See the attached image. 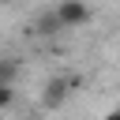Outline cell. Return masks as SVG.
<instances>
[{"mask_svg":"<svg viewBox=\"0 0 120 120\" xmlns=\"http://www.w3.org/2000/svg\"><path fill=\"white\" fill-rule=\"evenodd\" d=\"M52 15H56V22H60V26H82V22H90V8H86V4H79V0H64Z\"/></svg>","mask_w":120,"mask_h":120,"instance_id":"obj_1","label":"cell"},{"mask_svg":"<svg viewBox=\"0 0 120 120\" xmlns=\"http://www.w3.org/2000/svg\"><path fill=\"white\" fill-rule=\"evenodd\" d=\"M64 98H68V82H64V79H49V82H45V94H41V101H45L49 109H56Z\"/></svg>","mask_w":120,"mask_h":120,"instance_id":"obj_2","label":"cell"},{"mask_svg":"<svg viewBox=\"0 0 120 120\" xmlns=\"http://www.w3.org/2000/svg\"><path fill=\"white\" fill-rule=\"evenodd\" d=\"M11 101H15V90L11 86H0V109H8Z\"/></svg>","mask_w":120,"mask_h":120,"instance_id":"obj_4","label":"cell"},{"mask_svg":"<svg viewBox=\"0 0 120 120\" xmlns=\"http://www.w3.org/2000/svg\"><path fill=\"white\" fill-rule=\"evenodd\" d=\"M15 60H0V86H11L15 90Z\"/></svg>","mask_w":120,"mask_h":120,"instance_id":"obj_3","label":"cell"},{"mask_svg":"<svg viewBox=\"0 0 120 120\" xmlns=\"http://www.w3.org/2000/svg\"><path fill=\"white\" fill-rule=\"evenodd\" d=\"M105 120H120V109H112V112H105Z\"/></svg>","mask_w":120,"mask_h":120,"instance_id":"obj_5","label":"cell"}]
</instances>
